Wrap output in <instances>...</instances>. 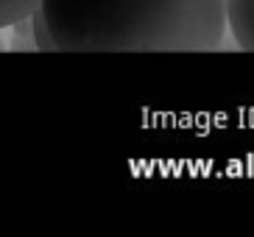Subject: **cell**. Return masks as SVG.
Wrapping results in <instances>:
<instances>
[{"instance_id": "4", "label": "cell", "mask_w": 254, "mask_h": 237, "mask_svg": "<svg viewBox=\"0 0 254 237\" xmlns=\"http://www.w3.org/2000/svg\"><path fill=\"white\" fill-rule=\"evenodd\" d=\"M8 31H11V39H8V48L11 51H37V45H34V28H31V14L11 22Z\"/></svg>"}, {"instance_id": "2", "label": "cell", "mask_w": 254, "mask_h": 237, "mask_svg": "<svg viewBox=\"0 0 254 237\" xmlns=\"http://www.w3.org/2000/svg\"><path fill=\"white\" fill-rule=\"evenodd\" d=\"M226 31L240 51L254 53V0H224Z\"/></svg>"}, {"instance_id": "3", "label": "cell", "mask_w": 254, "mask_h": 237, "mask_svg": "<svg viewBox=\"0 0 254 237\" xmlns=\"http://www.w3.org/2000/svg\"><path fill=\"white\" fill-rule=\"evenodd\" d=\"M39 8V0H0V31L8 28L11 22L34 14Z\"/></svg>"}, {"instance_id": "6", "label": "cell", "mask_w": 254, "mask_h": 237, "mask_svg": "<svg viewBox=\"0 0 254 237\" xmlns=\"http://www.w3.org/2000/svg\"><path fill=\"white\" fill-rule=\"evenodd\" d=\"M3 48H6V39H3V37H0V51H3Z\"/></svg>"}, {"instance_id": "1", "label": "cell", "mask_w": 254, "mask_h": 237, "mask_svg": "<svg viewBox=\"0 0 254 237\" xmlns=\"http://www.w3.org/2000/svg\"><path fill=\"white\" fill-rule=\"evenodd\" d=\"M62 53H204L226 34L224 0H39Z\"/></svg>"}, {"instance_id": "5", "label": "cell", "mask_w": 254, "mask_h": 237, "mask_svg": "<svg viewBox=\"0 0 254 237\" xmlns=\"http://www.w3.org/2000/svg\"><path fill=\"white\" fill-rule=\"evenodd\" d=\"M31 28H34V45H37V51L39 53H51L56 51V45H53V37H51V31H48L45 25V17H42V11H34L31 14Z\"/></svg>"}]
</instances>
